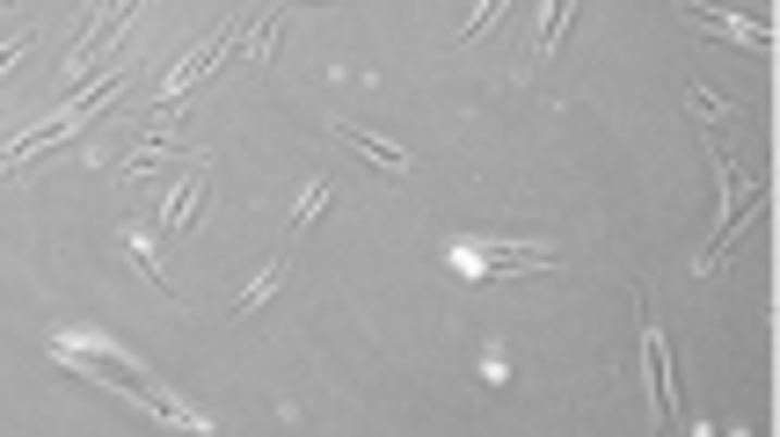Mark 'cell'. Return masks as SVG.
Here are the masks:
<instances>
[{"instance_id": "6da1fadb", "label": "cell", "mask_w": 780, "mask_h": 437, "mask_svg": "<svg viewBox=\"0 0 780 437\" xmlns=\"http://www.w3.org/2000/svg\"><path fill=\"white\" fill-rule=\"evenodd\" d=\"M467 277H511V270H555V248H474L460 255Z\"/></svg>"}, {"instance_id": "7a4b0ae2", "label": "cell", "mask_w": 780, "mask_h": 437, "mask_svg": "<svg viewBox=\"0 0 780 437\" xmlns=\"http://www.w3.org/2000/svg\"><path fill=\"white\" fill-rule=\"evenodd\" d=\"M329 132H336V139H350L366 161H380V175H409V153H394L387 139H372V132H350V124H329Z\"/></svg>"}, {"instance_id": "3957f363", "label": "cell", "mask_w": 780, "mask_h": 437, "mask_svg": "<svg viewBox=\"0 0 780 437\" xmlns=\"http://www.w3.org/2000/svg\"><path fill=\"white\" fill-rule=\"evenodd\" d=\"M329 197H336V175H314V183H307V204H299V212H293V234H307V226H314V218H321V204H329Z\"/></svg>"}, {"instance_id": "277c9868", "label": "cell", "mask_w": 780, "mask_h": 437, "mask_svg": "<svg viewBox=\"0 0 780 437\" xmlns=\"http://www.w3.org/2000/svg\"><path fill=\"white\" fill-rule=\"evenodd\" d=\"M277 277H285V263H270V270H263V277H256V285H248V291H242V299H234V314H256V307H263L270 291H277Z\"/></svg>"}, {"instance_id": "5b68a950", "label": "cell", "mask_w": 780, "mask_h": 437, "mask_svg": "<svg viewBox=\"0 0 780 437\" xmlns=\"http://www.w3.org/2000/svg\"><path fill=\"white\" fill-rule=\"evenodd\" d=\"M561 23H569V0H547V23H540V37H533V59H547V51H555Z\"/></svg>"}]
</instances>
